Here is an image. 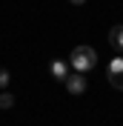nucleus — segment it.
<instances>
[{"instance_id": "nucleus-6", "label": "nucleus", "mask_w": 123, "mask_h": 126, "mask_svg": "<svg viewBox=\"0 0 123 126\" xmlns=\"http://www.w3.org/2000/svg\"><path fill=\"white\" fill-rule=\"evenodd\" d=\"M12 106H15V94L0 92V109H12Z\"/></svg>"}, {"instance_id": "nucleus-7", "label": "nucleus", "mask_w": 123, "mask_h": 126, "mask_svg": "<svg viewBox=\"0 0 123 126\" xmlns=\"http://www.w3.org/2000/svg\"><path fill=\"white\" fill-rule=\"evenodd\" d=\"M120 69H123V57H115L109 63V72H120Z\"/></svg>"}, {"instance_id": "nucleus-2", "label": "nucleus", "mask_w": 123, "mask_h": 126, "mask_svg": "<svg viewBox=\"0 0 123 126\" xmlns=\"http://www.w3.org/2000/svg\"><path fill=\"white\" fill-rule=\"evenodd\" d=\"M63 83H66V89H69L72 94H83V92H86V75H83V72L66 75V78H63Z\"/></svg>"}, {"instance_id": "nucleus-1", "label": "nucleus", "mask_w": 123, "mask_h": 126, "mask_svg": "<svg viewBox=\"0 0 123 126\" xmlns=\"http://www.w3.org/2000/svg\"><path fill=\"white\" fill-rule=\"evenodd\" d=\"M69 63H72V69H75V72H89L94 63H97V55H94L92 46H77L75 52H72Z\"/></svg>"}, {"instance_id": "nucleus-4", "label": "nucleus", "mask_w": 123, "mask_h": 126, "mask_svg": "<svg viewBox=\"0 0 123 126\" xmlns=\"http://www.w3.org/2000/svg\"><path fill=\"white\" fill-rule=\"evenodd\" d=\"M109 43L117 49H123V26H112L109 29Z\"/></svg>"}, {"instance_id": "nucleus-5", "label": "nucleus", "mask_w": 123, "mask_h": 126, "mask_svg": "<svg viewBox=\"0 0 123 126\" xmlns=\"http://www.w3.org/2000/svg\"><path fill=\"white\" fill-rule=\"evenodd\" d=\"M109 83L123 92V69H120V72H109Z\"/></svg>"}, {"instance_id": "nucleus-3", "label": "nucleus", "mask_w": 123, "mask_h": 126, "mask_svg": "<svg viewBox=\"0 0 123 126\" xmlns=\"http://www.w3.org/2000/svg\"><path fill=\"white\" fill-rule=\"evenodd\" d=\"M49 72H52V75H54L57 80H63L66 75H69V63H66V60H52V66H49Z\"/></svg>"}, {"instance_id": "nucleus-8", "label": "nucleus", "mask_w": 123, "mask_h": 126, "mask_svg": "<svg viewBox=\"0 0 123 126\" xmlns=\"http://www.w3.org/2000/svg\"><path fill=\"white\" fill-rule=\"evenodd\" d=\"M0 86H9V72L0 69Z\"/></svg>"}, {"instance_id": "nucleus-9", "label": "nucleus", "mask_w": 123, "mask_h": 126, "mask_svg": "<svg viewBox=\"0 0 123 126\" xmlns=\"http://www.w3.org/2000/svg\"><path fill=\"white\" fill-rule=\"evenodd\" d=\"M72 3H77V6H80V3H86V0H72Z\"/></svg>"}]
</instances>
